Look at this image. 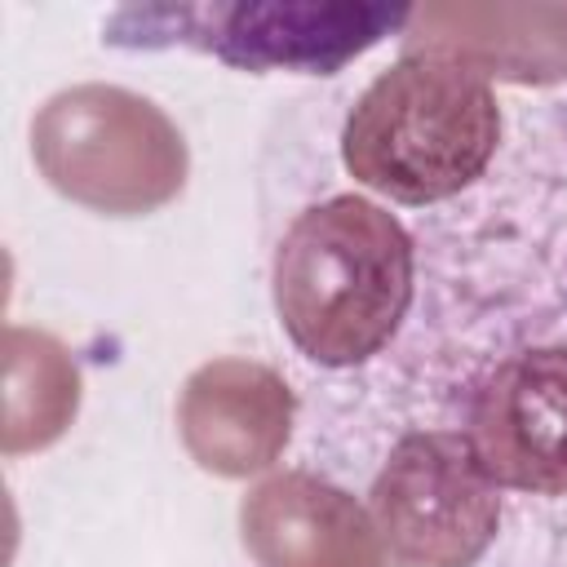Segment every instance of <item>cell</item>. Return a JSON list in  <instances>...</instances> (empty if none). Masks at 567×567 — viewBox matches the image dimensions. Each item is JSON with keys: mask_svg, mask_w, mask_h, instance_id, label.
<instances>
[{"mask_svg": "<svg viewBox=\"0 0 567 567\" xmlns=\"http://www.w3.org/2000/svg\"><path fill=\"white\" fill-rule=\"evenodd\" d=\"M505 106L474 62L447 49H408L346 106L341 168L354 190L390 208H452L496 168Z\"/></svg>", "mask_w": 567, "mask_h": 567, "instance_id": "cell-3", "label": "cell"}, {"mask_svg": "<svg viewBox=\"0 0 567 567\" xmlns=\"http://www.w3.org/2000/svg\"><path fill=\"white\" fill-rule=\"evenodd\" d=\"M456 354L461 377L425 390L439 416L399 430L416 425L456 439L461 456L505 501L496 567H514L518 540L536 527L567 536V319H549L532 301L527 315L461 332Z\"/></svg>", "mask_w": 567, "mask_h": 567, "instance_id": "cell-1", "label": "cell"}, {"mask_svg": "<svg viewBox=\"0 0 567 567\" xmlns=\"http://www.w3.org/2000/svg\"><path fill=\"white\" fill-rule=\"evenodd\" d=\"M412 22L403 4L354 0H213L124 4L102 18L106 49H190L248 75H337Z\"/></svg>", "mask_w": 567, "mask_h": 567, "instance_id": "cell-4", "label": "cell"}, {"mask_svg": "<svg viewBox=\"0 0 567 567\" xmlns=\"http://www.w3.org/2000/svg\"><path fill=\"white\" fill-rule=\"evenodd\" d=\"M363 509L390 567H496L505 501L443 430H399L372 465Z\"/></svg>", "mask_w": 567, "mask_h": 567, "instance_id": "cell-5", "label": "cell"}, {"mask_svg": "<svg viewBox=\"0 0 567 567\" xmlns=\"http://www.w3.org/2000/svg\"><path fill=\"white\" fill-rule=\"evenodd\" d=\"M421 301V235L363 190L301 204L270 248L284 341L319 372L359 377L408 332Z\"/></svg>", "mask_w": 567, "mask_h": 567, "instance_id": "cell-2", "label": "cell"}, {"mask_svg": "<svg viewBox=\"0 0 567 567\" xmlns=\"http://www.w3.org/2000/svg\"><path fill=\"white\" fill-rule=\"evenodd\" d=\"M558 270H563V292H567V213H563V248H558Z\"/></svg>", "mask_w": 567, "mask_h": 567, "instance_id": "cell-6", "label": "cell"}]
</instances>
